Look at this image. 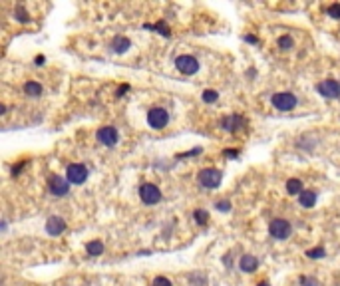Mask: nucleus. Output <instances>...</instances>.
Wrapping results in <instances>:
<instances>
[{
    "mask_svg": "<svg viewBox=\"0 0 340 286\" xmlns=\"http://www.w3.org/2000/svg\"><path fill=\"white\" fill-rule=\"evenodd\" d=\"M221 179H223V173L219 169H203L197 175L199 185L205 187V189H217L221 185Z\"/></svg>",
    "mask_w": 340,
    "mask_h": 286,
    "instance_id": "obj_1",
    "label": "nucleus"
},
{
    "mask_svg": "<svg viewBox=\"0 0 340 286\" xmlns=\"http://www.w3.org/2000/svg\"><path fill=\"white\" fill-rule=\"evenodd\" d=\"M269 233H271V237L276 239V241H285V239H289L291 233H293V225H291L289 221H285V219H274V221H271V225H269Z\"/></svg>",
    "mask_w": 340,
    "mask_h": 286,
    "instance_id": "obj_2",
    "label": "nucleus"
},
{
    "mask_svg": "<svg viewBox=\"0 0 340 286\" xmlns=\"http://www.w3.org/2000/svg\"><path fill=\"white\" fill-rule=\"evenodd\" d=\"M139 199L145 205H156L161 201V191L159 187H156L153 183H143L139 187Z\"/></svg>",
    "mask_w": 340,
    "mask_h": 286,
    "instance_id": "obj_3",
    "label": "nucleus"
},
{
    "mask_svg": "<svg viewBox=\"0 0 340 286\" xmlns=\"http://www.w3.org/2000/svg\"><path fill=\"white\" fill-rule=\"evenodd\" d=\"M147 123H149L151 127H156V129L165 127V125L169 123V113H167V109H163V107H153V109H149V111H147Z\"/></svg>",
    "mask_w": 340,
    "mask_h": 286,
    "instance_id": "obj_4",
    "label": "nucleus"
},
{
    "mask_svg": "<svg viewBox=\"0 0 340 286\" xmlns=\"http://www.w3.org/2000/svg\"><path fill=\"white\" fill-rule=\"evenodd\" d=\"M48 191L54 197H64L70 191V181L64 179V177H60V175H50V179H48Z\"/></svg>",
    "mask_w": 340,
    "mask_h": 286,
    "instance_id": "obj_5",
    "label": "nucleus"
},
{
    "mask_svg": "<svg viewBox=\"0 0 340 286\" xmlns=\"http://www.w3.org/2000/svg\"><path fill=\"white\" fill-rule=\"evenodd\" d=\"M175 68L181 72V74H185V76H191V74H195L197 70H199V62L193 58V56H177L175 58Z\"/></svg>",
    "mask_w": 340,
    "mask_h": 286,
    "instance_id": "obj_6",
    "label": "nucleus"
},
{
    "mask_svg": "<svg viewBox=\"0 0 340 286\" xmlns=\"http://www.w3.org/2000/svg\"><path fill=\"white\" fill-rule=\"evenodd\" d=\"M66 179H68L70 183H74V185H82V183L88 179V169H86V165H82V163H72V165H68V169H66Z\"/></svg>",
    "mask_w": 340,
    "mask_h": 286,
    "instance_id": "obj_7",
    "label": "nucleus"
},
{
    "mask_svg": "<svg viewBox=\"0 0 340 286\" xmlns=\"http://www.w3.org/2000/svg\"><path fill=\"white\" fill-rule=\"evenodd\" d=\"M272 105L281 111H291L296 105V96L289 94V92H281V94H274L272 96Z\"/></svg>",
    "mask_w": 340,
    "mask_h": 286,
    "instance_id": "obj_8",
    "label": "nucleus"
},
{
    "mask_svg": "<svg viewBox=\"0 0 340 286\" xmlns=\"http://www.w3.org/2000/svg\"><path fill=\"white\" fill-rule=\"evenodd\" d=\"M317 92L328 100H336V98H340V83L334 80H324L317 85Z\"/></svg>",
    "mask_w": 340,
    "mask_h": 286,
    "instance_id": "obj_9",
    "label": "nucleus"
},
{
    "mask_svg": "<svg viewBox=\"0 0 340 286\" xmlns=\"http://www.w3.org/2000/svg\"><path fill=\"white\" fill-rule=\"evenodd\" d=\"M98 139H100V143H104V145L113 147L115 143H117V139H119V133H117L115 127L104 125V127H100V131H98Z\"/></svg>",
    "mask_w": 340,
    "mask_h": 286,
    "instance_id": "obj_10",
    "label": "nucleus"
},
{
    "mask_svg": "<svg viewBox=\"0 0 340 286\" xmlns=\"http://www.w3.org/2000/svg\"><path fill=\"white\" fill-rule=\"evenodd\" d=\"M64 228H66V223H64V219H62V217H50L48 223H46V231L52 237L62 235V233H64Z\"/></svg>",
    "mask_w": 340,
    "mask_h": 286,
    "instance_id": "obj_11",
    "label": "nucleus"
},
{
    "mask_svg": "<svg viewBox=\"0 0 340 286\" xmlns=\"http://www.w3.org/2000/svg\"><path fill=\"white\" fill-rule=\"evenodd\" d=\"M239 265H241V270H243V272H253V270H257V266H259L257 259H255V256H251V254H243Z\"/></svg>",
    "mask_w": 340,
    "mask_h": 286,
    "instance_id": "obj_12",
    "label": "nucleus"
},
{
    "mask_svg": "<svg viewBox=\"0 0 340 286\" xmlns=\"http://www.w3.org/2000/svg\"><path fill=\"white\" fill-rule=\"evenodd\" d=\"M298 201H300L302 207L311 209V207H315V203H317V193H315V191H302L300 197H298Z\"/></svg>",
    "mask_w": 340,
    "mask_h": 286,
    "instance_id": "obj_13",
    "label": "nucleus"
},
{
    "mask_svg": "<svg viewBox=\"0 0 340 286\" xmlns=\"http://www.w3.org/2000/svg\"><path fill=\"white\" fill-rule=\"evenodd\" d=\"M24 92H26V96L38 98V96H42V85L38 82H26L24 83Z\"/></svg>",
    "mask_w": 340,
    "mask_h": 286,
    "instance_id": "obj_14",
    "label": "nucleus"
},
{
    "mask_svg": "<svg viewBox=\"0 0 340 286\" xmlns=\"http://www.w3.org/2000/svg\"><path fill=\"white\" fill-rule=\"evenodd\" d=\"M130 46H132V42H130L128 38H123V36H117V38H113V42H112V48H113L117 54H123Z\"/></svg>",
    "mask_w": 340,
    "mask_h": 286,
    "instance_id": "obj_15",
    "label": "nucleus"
},
{
    "mask_svg": "<svg viewBox=\"0 0 340 286\" xmlns=\"http://www.w3.org/2000/svg\"><path fill=\"white\" fill-rule=\"evenodd\" d=\"M86 250H88V254H91V256L102 254V252H104V243H102V241H90V243L86 245Z\"/></svg>",
    "mask_w": 340,
    "mask_h": 286,
    "instance_id": "obj_16",
    "label": "nucleus"
},
{
    "mask_svg": "<svg viewBox=\"0 0 340 286\" xmlns=\"http://www.w3.org/2000/svg\"><path fill=\"white\" fill-rule=\"evenodd\" d=\"M241 122H243V120H241L239 116H229V118L223 122V127L229 129V131H237L239 125H241Z\"/></svg>",
    "mask_w": 340,
    "mask_h": 286,
    "instance_id": "obj_17",
    "label": "nucleus"
},
{
    "mask_svg": "<svg viewBox=\"0 0 340 286\" xmlns=\"http://www.w3.org/2000/svg\"><path fill=\"white\" fill-rule=\"evenodd\" d=\"M287 191H289L291 195H298V197H300V193H302L304 189H302V183H300L298 179H289V181H287Z\"/></svg>",
    "mask_w": 340,
    "mask_h": 286,
    "instance_id": "obj_18",
    "label": "nucleus"
},
{
    "mask_svg": "<svg viewBox=\"0 0 340 286\" xmlns=\"http://www.w3.org/2000/svg\"><path fill=\"white\" fill-rule=\"evenodd\" d=\"M193 217H195V221H197L199 225H207V221H209V215H207V211H203V209H197V211L193 213Z\"/></svg>",
    "mask_w": 340,
    "mask_h": 286,
    "instance_id": "obj_19",
    "label": "nucleus"
},
{
    "mask_svg": "<svg viewBox=\"0 0 340 286\" xmlns=\"http://www.w3.org/2000/svg\"><path fill=\"white\" fill-rule=\"evenodd\" d=\"M217 98H219V94L215 92V90H205V92H203V100H205V102H209V103L217 102Z\"/></svg>",
    "mask_w": 340,
    "mask_h": 286,
    "instance_id": "obj_20",
    "label": "nucleus"
},
{
    "mask_svg": "<svg viewBox=\"0 0 340 286\" xmlns=\"http://www.w3.org/2000/svg\"><path fill=\"white\" fill-rule=\"evenodd\" d=\"M279 46H281L283 50H291V48H293V38H291V36H281V38H279Z\"/></svg>",
    "mask_w": 340,
    "mask_h": 286,
    "instance_id": "obj_21",
    "label": "nucleus"
},
{
    "mask_svg": "<svg viewBox=\"0 0 340 286\" xmlns=\"http://www.w3.org/2000/svg\"><path fill=\"white\" fill-rule=\"evenodd\" d=\"M306 254L311 256V259H322V256H324V248H322V246H318V248H311Z\"/></svg>",
    "mask_w": 340,
    "mask_h": 286,
    "instance_id": "obj_22",
    "label": "nucleus"
},
{
    "mask_svg": "<svg viewBox=\"0 0 340 286\" xmlns=\"http://www.w3.org/2000/svg\"><path fill=\"white\" fill-rule=\"evenodd\" d=\"M16 18H18L20 22H28V20H30V14H28L22 6H18V8H16Z\"/></svg>",
    "mask_w": 340,
    "mask_h": 286,
    "instance_id": "obj_23",
    "label": "nucleus"
},
{
    "mask_svg": "<svg viewBox=\"0 0 340 286\" xmlns=\"http://www.w3.org/2000/svg\"><path fill=\"white\" fill-rule=\"evenodd\" d=\"M328 16L340 20V4H332V6H328Z\"/></svg>",
    "mask_w": 340,
    "mask_h": 286,
    "instance_id": "obj_24",
    "label": "nucleus"
},
{
    "mask_svg": "<svg viewBox=\"0 0 340 286\" xmlns=\"http://www.w3.org/2000/svg\"><path fill=\"white\" fill-rule=\"evenodd\" d=\"M153 286H173V284H171L169 278H165V276H158L156 280H153Z\"/></svg>",
    "mask_w": 340,
    "mask_h": 286,
    "instance_id": "obj_25",
    "label": "nucleus"
},
{
    "mask_svg": "<svg viewBox=\"0 0 340 286\" xmlns=\"http://www.w3.org/2000/svg\"><path fill=\"white\" fill-rule=\"evenodd\" d=\"M300 284H302V286H318V282H317V280H313V278H306V276H302V278H300Z\"/></svg>",
    "mask_w": 340,
    "mask_h": 286,
    "instance_id": "obj_26",
    "label": "nucleus"
},
{
    "mask_svg": "<svg viewBox=\"0 0 340 286\" xmlns=\"http://www.w3.org/2000/svg\"><path fill=\"white\" fill-rule=\"evenodd\" d=\"M217 209H219V211H229V209H231V203H229V201H219V203H217Z\"/></svg>",
    "mask_w": 340,
    "mask_h": 286,
    "instance_id": "obj_27",
    "label": "nucleus"
},
{
    "mask_svg": "<svg viewBox=\"0 0 340 286\" xmlns=\"http://www.w3.org/2000/svg\"><path fill=\"white\" fill-rule=\"evenodd\" d=\"M126 90H130V85H121V88H119V92H117V96H121V94L126 92Z\"/></svg>",
    "mask_w": 340,
    "mask_h": 286,
    "instance_id": "obj_28",
    "label": "nucleus"
},
{
    "mask_svg": "<svg viewBox=\"0 0 340 286\" xmlns=\"http://www.w3.org/2000/svg\"><path fill=\"white\" fill-rule=\"evenodd\" d=\"M247 42H251V44H257V42H259V40H257V38H255V36H247Z\"/></svg>",
    "mask_w": 340,
    "mask_h": 286,
    "instance_id": "obj_29",
    "label": "nucleus"
},
{
    "mask_svg": "<svg viewBox=\"0 0 340 286\" xmlns=\"http://www.w3.org/2000/svg\"><path fill=\"white\" fill-rule=\"evenodd\" d=\"M225 155H229V157H237V151H225Z\"/></svg>",
    "mask_w": 340,
    "mask_h": 286,
    "instance_id": "obj_30",
    "label": "nucleus"
},
{
    "mask_svg": "<svg viewBox=\"0 0 340 286\" xmlns=\"http://www.w3.org/2000/svg\"><path fill=\"white\" fill-rule=\"evenodd\" d=\"M42 62H44V58H42V56H38V58H36V64L42 66Z\"/></svg>",
    "mask_w": 340,
    "mask_h": 286,
    "instance_id": "obj_31",
    "label": "nucleus"
},
{
    "mask_svg": "<svg viewBox=\"0 0 340 286\" xmlns=\"http://www.w3.org/2000/svg\"><path fill=\"white\" fill-rule=\"evenodd\" d=\"M259 286H269V284H265V282H261V284H259Z\"/></svg>",
    "mask_w": 340,
    "mask_h": 286,
    "instance_id": "obj_32",
    "label": "nucleus"
}]
</instances>
